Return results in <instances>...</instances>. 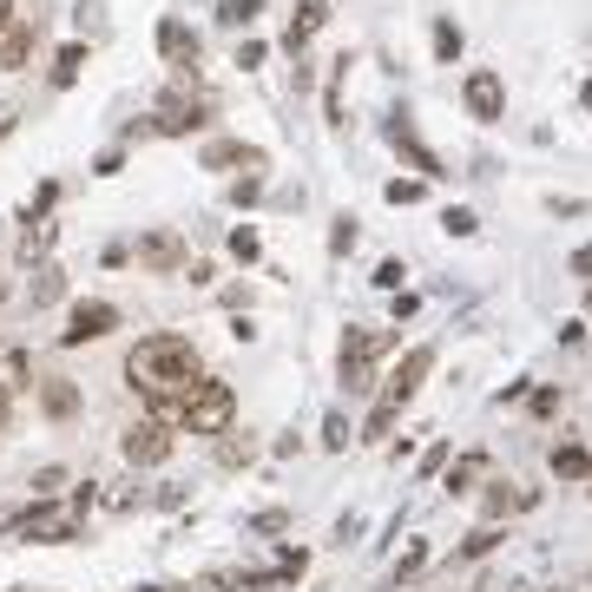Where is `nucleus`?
Instances as JSON below:
<instances>
[{"label": "nucleus", "mask_w": 592, "mask_h": 592, "mask_svg": "<svg viewBox=\"0 0 592 592\" xmlns=\"http://www.w3.org/2000/svg\"><path fill=\"white\" fill-rule=\"evenodd\" d=\"M198 375H205V356H198V343L178 336V329H151V336H139V343L126 349V382H132V395L151 402V415H165Z\"/></svg>", "instance_id": "f257e3e1"}, {"label": "nucleus", "mask_w": 592, "mask_h": 592, "mask_svg": "<svg viewBox=\"0 0 592 592\" xmlns=\"http://www.w3.org/2000/svg\"><path fill=\"white\" fill-rule=\"evenodd\" d=\"M158 422H171V428H185V435H205V442H218L230 435V422H237V388L218 382V375H198Z\"/></svg>", "instance_id": "f03ea898"}, {"label": "nucleus", "mask_w": 592, "mask_h": 592, "mask_svg": "<svg viewBox=\"0 0 592 592\" xmlns=\"http://www.w3.org/2000/svg\"><path fill=\"white\" fill-rule=\"evenodd\" d=\"M205 126H211V99H205L198 86H171L146 119V132H158V139H191V132H205Z\"/></svg>", "instance_id": "7ed1b4c3"}, {"label": "nucleus", "mask_w": 592, "mask_h": 592, "mask_svg": "<svg viewBox=\"0 0 592 592\" xmlns=\"http://www.w3.org/2000/svg\"><path fill=\"white\" fill-rule=\"evenodd\" d=\"M395 349V329H349L343 336V356H336V375L349 395H369L375 388V363Z\"/></svg>", "instance_id": "20e7f679"}, {"label": "nucleus", "mask_w": 592, "mask_h": 592, "mask_svg": "<svg viewBox=\"0 0 592 592\" xmlns=\"http://www.w3.org/2000/svg\"><path fill=\"white\" fill-rule=\"evenodd\" d=\"M158 60L171 67L178 86H198V60H205V40L185 27V20H158Z\"/></svg>", "instance_id": "39448f33"}, {"label": "nucleus", "mask_w": 592, "mask_h": 592, "mask_svg": "<svg viewBox=\"0 0 592 592\" xmlns=\"http://www.w3.org/2000/svg\"><path fill=\"white\" fill-rule=\"evenodd\" d=\"M13 533L47 540V546H67V540H79V514L73 507H60V501H27L20 520H13Z\"/></svg>", "instance_id": "423d86ee"}, {"label": "nucleus", "mask_w": 592, "mask_h": 592, "mask_svg": "<svg viewBox=\"0 0 592 592\" xmlns=\"http://www.w3.org/2000/svg\"><path fill=\"white\" fill-rule=\"evenodd\" d=\"M119 329V303H106V296H79L73 309H67V329H60V343L79 349V343H106Z\"/></svg>", "instance_id": "0eeeda50"}, {"label": "nucleus", "mask_w": 592, "mask_h": 592, "mask_svg": "<svg viewBox=\"0 0 592 592\" xmlns=\"http://www.w3.org/2000/svg\"><path fill=\"white\" fill-rule=\"evenodd\" d=\"M171 447H178V435H171V422H158V415L132 422V428L119 435V454H126L132 467H158V461H171Z\"/></svg>", "instance_id": "6e6552de"}, {"label": "nucleus", "mask_w": 592, "mask_h": 592, "mask_svg": "<svg viewBox=\"0 0 592 592\" xmlns=\"http://www.w3.org/2000/svg\"><path fill=\"white\" fill-rule=\"evenodd\" d=\"M132 257H139V270H151V277H178V270L191 264V250H185V230H171V224L146 230Z\"/></svg>", "instance_id": "1a4fd4ad"}, {"label": "nucleus", "mask_w": 592, "mask_h": 592, "mask_svg": "<svg viewBox=\"0 0 592 592\" xmlns=\"http://www.w3.org/2000/svg\"><path fill=\"white\" fill-rule=\"evenodd\" d=\"M461 106H467V119H481V126L507 119V79L494 73V67L467 73V86H461Z\"/></svg>", "instance_id": "9d476101"}, {"label": "nucleus", "mask_w": 592, "mask_h": 592, "mask_svg": "<svg viewBox=\"0 0 592 592\" xmlns=\"http://www.w3.org/2000/svg\"><path fill=\"white\" fill-rule=\"evenodd\" d=\"M428 369H435V349H428V343H415V349L402 356V369L388 375V388H382V402H388V408H408V402L422 395V382H428Z\"/></svg>", "instance_id": "9b49d317"}, {"label": "nucleus", "mask_w": 592, "mask_h": 592, "mask_svg": "<svg viewBox=\"0 0 592 592\" xmlns=\"http://www.w3.org/2000/svg\"><path fill=\"white\" fill-rule=\"evenodd\" d=\"M33 395H40V415H47V422H60V428L79 422V408H86L73 375H40V382H33Z\"/></svg>", "instance_id": "f8f14e48"}, {"label": "nucleus", "mask_w": 592, "mask_h": 592, "mask_svg": "<svg viewBox=\"0 0 592 592\" xmlns=\"http://www.w3.org/2000/svg\"><path fill=\"white\" fill-rule=\"evenodd\" d=\"M40 375H33V356L20 349V343H0V395L13 402V395H27Z\"/></svg>", "instance_id": "ddd939ff"}, {"label": "nucleus", "mask_w": 592, "mask_h": 592, "mask_svg": "<svg viewBox=\"0 0 592 592\" xmlns=\"http://www.w3.org/2000/svg\"><path fill=\"white\" fill-rule=\"evenodd\" d=\"M323 27H329V0H296L290 33H284V47H290V53H303V47H309V40L323 33Z\"/></svg>", "instance_id": "4468645a"}, {"label": "nucleus", "mask_w": 592, "mask_h": 592, "mask_svg": "<svg viewBox=\"0 0 592 592\" xmlns=\"http://www.w3.org/2000/svg\"><path fill=\"white\" fill-rule=\"evenodd\" d=\"M198 165H205V171H230V165H250V171H264V151L244 146V139H211V146L198 151Z\"/></svg>", "instance_id": "2eb2a0df"}, {"label": "nucleus", "mask_w": 592, "mask_h": 592, "mask_svg": "<svg viewBox=\"0 0 592 592\" xmlns=\"http://www.w3.org/2000/svg\"><path fill=\"white\" fill-rule=\"evenodd\" d=\"M33 20H13L7 33H0V73H27V60H33Z\"/></svg>", "instance_id": "dca6fc26"}, {"label": "nucleus", "mask_w": 592, "mask_h": 592, "mask_svg": "<svg viewBox=\"0 0 592 592\" xmlns=\"http://www.w3.org/2000/svg\"><path fill=\"white\" fill-rule=\"evenodd\" d=\"M388 139H395V151H402V158H408L422 178H442V158H435V151H428L422 139H415V132H408V119H395V126H388Z\"/></svg>", "instance_id": "f3484780"}, {"label": "nucleus", "mask_w": 592, "mask_h": 592, "mask_svg": "<svg viewBox=\"0 0 592 592\" xmlns=\"http://www.w3.org/2000/svg\"><path fill=\"white\" fill-rule=\"evenodd\" d=\"M553 474H560V481H592V454L580 442H560L553 447Z\"/></svg>", "instance_id": "a211bd4d"}, {"label": "nucleus", "mask_w": 592, "mask_h": 592, "mask_svg": "<svg viewBox=\"0 0 592 592\" xmlns=\"http://www.w3.org/2000/svg\"><path fill=\"white\" fill-rule=\"evenodd\" d=\"M79 67H86V40H67V47L53 53V67H47V79H53V86L67 92V86L79 79Z\"/></svg>", "instance_id": "6ab92c4d"}, {"label": "nucleus", "mask_w": 592, "mask_h": 592, "mask_svg": "<svg viewBox=\"0 0 592 592\" xmlns=\"http://www.w3.org/2000/svg\"><path fill=\"white\" fill-rule=\"evenodd\" d=\"M53 237H60V224H53V218L27 224V230H20V257H27V264H33V257H47V250H53Z\"/></svg>", "instance_id": "aec40b11"}, {"label": "nucleus", "mask_w": 592, "mask_h": 592, "mask_svg": "<svg viewBox=\"0 0 592 592\" xmlns=\"http://www.w3.org/2000/svg\"><path fill=\"white\" fill-rule=\"evenodd\" d=\"M60 296H67V270L60 264H40L33 270V303H60Z\"/></svg>", "instance_id": "412c9836"}, {"label": "nucleus", "mask_w": 592, "mask_h": 592, "mask_svg": "<svg viewBox=\"0 0 592 592\" xmlns=\"http://www.w3.org/2000/svg\"><path fill=\"white\" fill-rule=\"evenodd\" d=\"M435 60H442V67L461 60V27H454V20H435Z\"/></svg>", "instance_id": "4be33fe9"}, {"label": "nucleus", "mask_w": 592, "mask_h": 592, "mask_svg": "<svg viewBox=\"0 0 592 592\" xmlns=\"http://www.w3.org/2000/svg\"><path fill=\"white\" fill-rule=\"evenodd\" d=\"M230 257H237V264H257V257H264V244H257V230H250V224H237V230H230Z\"/></svg>", "instance_id": "5701e85b"}, {"label": "nucleus", "mask_w": 592, "mask_h": 592, "mask_svg": "<svg viewBox=\"0 0 592 592\" xmlns=\"http://www.w3.org/2000/svg\"><path fill=\"white\" fill-rule=\"evenodd\" d=\"M67 494V467H40L33 474V501H60Z\"/></svg>", "instance_id": "b1692460"}, {"label": "nucleus", "mask_w": 592, "mask_h": 592, "mask_svg": "<svg viewBox=\"0 0 592 592\" xmlns=\"http://www.w3.org/2000/svg\"><path fill=\"white\" fill-rule=\"evenodd\" d=\"M257 13H264V0H224V7H218V20H224V27H250Z\"/></svg>", "instance_id": "393cba45"}, {"label": "nucleus", "mask_w": 592, "mask_h": 592, "mask_svg": "<svg viewBox=\"0 0 592 592\" xmlns=\"http://www.w3.org/2000/svg\"><path fill=\"white\" fill-rule=\"evenodd\" d=\"M422 191H428V178H395L388 185V205H422Z\"/></svg>", "instance_id": "a878e982"}, {"label": "nucleus", "mask_w": 592, "mask_h": 592, "mask_svg": "<svg viewBox=\"0 0 592 592\" xmlns=\"http://www.w3.org/2000/svg\"><path fill=\"white\" fill-rule=\"evenodd\" d=\"M487 546H501V526H494V520H487V526H474V533H467V546H461V553H467V560H481V553H487Z\"/></svg>", "instance_id": "bb28decb"}, {"label": "nucleus", "mask_w": 592, "mask_h": 592, "mask_svg": "<svg viewBox=\"0 0 592 592\" xmlns=\"http://www.w3.org/2000/svg\"><path fill=\"white\" fill-rule=\"evenodd\" d=\"M447 237H474V230H481V218H474V211H467V205H447Z\"/></svg>", "instance_id": "cd10ccee"}, {"label": "nucleus", "mask_w": 592, "mask_h": 592, "mask_svg": "<svg viewBox=\"0 0 592 592\" xmlns=\"http://www.w3.org/2000/svg\"><path fill=\"white\" fill-rule=\"evenodd\" d=\"M356 250V218H336V230H329V257H349Z\"/></svg>", "instance_id": "c85d7f7f"}, {"label": "nucleus", "mask_w": 592, "mask_h": 592, "mask_svg": "<svg viewBox=\"0 0 592 592\" xmlns=\"http://www.w3.org/2000/svg\"><path fill=\"white\" fill-rule=\"evenodd\" d=\"M395 415H402V408H388V402H375V415H369V428H363V442H382V435L395 428Z\"/></svg>", "instance_id": "c756f323"}, {"label": "nucleus", "mask_w": 592, "mask_h": 592, "mask_svg": "<svg viewBox=\"0 0 592 592\" xmlns=\"http://www.w3.org/2000/svg\"><path fill=\"white\" fill-rule=\"evenodd\" d=\"M53 198H60V185L47 178V185L33 191V205H27V224H40V218H47V211H53Z\"/></svg>", "instance_id": "7c9ffc66"}, {"label": "nucleus", "mask_w": 592, "mask_h": 592, "mask_svg": "<svg viewBox=\"0 0 592 592\" xmlns=\"http://www.w3.org/2000/svg\"><path fill=\"white\" fill-rule=\"evenodd\" d=\"M264 53H270L264 40H237V67H244V73H257V67H264Z\"/></svg>", "instance_id": "2f4dec72"}, {"label": "nucleus", "mask_w": 592, "mask_h": 592, "mask_svg": "<svg viewBox=\"0 0 592 592\" xmlns=\"http://www.w3.org/2000/svg\"><path fill=\"white\" fill-rule=\"evenodd\" d=\"M257 198H264V178H237V185H230V205H237V211L257 205Z\"/></svg>", "instance_id": "473e14b6"}, {"label": "nucleus", "mask_w": 592, "mask_h": 592, "mask_svg": "<svg viewBox=\"0 0 592 592\" xmlns=\"http://www.w3.org/2000/svg\"><path fill=\"white\" fill-rule=\"evenodd\" d=\"M474 474H481V454H467V461L447 474V494H467V481H474Z\"/></svg>", "instance_id": "72a5a7b5"}, {"label": "nucleus", "mask_w": 592, "mask_h": 592, "mask_svg": "<svg viewBox=\"0 0 592 592\" xmlns=\"http://www.w3.org/2000/svg\"><path fill=\"white\" fill-rule=\"evenodd\" d=\"M92 171H99V178H112V171H126V146L99 151V158H92Z\"/></svg>", "instance_id": "f704fd0d"}, {"label": "nucleus", "mask_w": 592, "mask_h": 592, "mask_svg": "<svg viewBox=\"0 0 592 592\" xmlns=\"http://www.w3.org/2000/svg\"><path fill=\"white\" fill-rule=\"evenodd\" d=\"M323 447H349V422H343V415L323 422Z\"/></svg>", "instance_id": "c9c22d12"}, {"label": "nucleus", "mask_w": 592, "mask_h": 592, "mask_svg": "<svg viewBox=\"0 0 592 592\" xmlns=\"http://www.w3.org/2000/svg\"><path fill=\"white\" fill-rule=\"evenodd\" d=\"M422 566H428V546H422V540H415V546H408V553H402V566H395V573H402V580H408V573H422Z\"/></svg>", "instance_id": "e433bc0d"}, {"label": "nucleus", "mask_w": 592, "mask_h": 592, "mask_svg": "<svg viewBox=\"0 0 592 592\" xmlns=\"http://www.w3.org/2000/svg\"><path fill=\"white\" fill-rule=\"evenodd\" d=\"M284 526H290V520L277 514V507H270V514H257V520H250V533H284Z\"/></svg>", "instance_id": "4c0bfd02"}, {"label": "nucleus", "mask_w": 592, "mask_h": 592, "mask_svg": "<svg viewBox=\"0 0 592 592\" xmlns=\"http://www.w3.org/2000/svg\"><path fill=\"white\" fill-rule=\"evenodd\" d=\"M218 461H224V467H237V461H250V442H224V447H218Z\"/></svg>", "instance_id": "58836bf2"}, {"label": "nucleus", "mask_w": 592, "mask_h": 592, "mask_svg": "<svg viewBox=\"0 0 592 592\" xmlns=\"http://www.w3.org/2000/svg\"><path fill=\"white\" fill-rule=\"evenodd\" d=\"M573 277H592V244H580V250H573Z\"/></svg>", "instance_id": "ea45409f"}, {"label": "nucleus", "mask_w": 592, "mask_h": 592, "mask_svg": "<svg viewBox=\"0 0 592 592\" xmlns=\"http://www.w3.org/2000/svg\"><path fill=\"white\" fill-rule=\"evenodd\" d=\"M13 20H20V13H13V0H0V33H7Z\"/></svg>", "instance_id": "a19ab883"}, {"label": "nucleus", "mask_w": 592, "mask_h": 592, "mask_svg": "<svg viewBox=\"0 0 592 592\" xmlns=\"http://www.w3.org/2000/svg\"><path fill=\"white\" fill-rule=\"evenodd\" d=\"M7 422H13V402H7V395H0V435H7Z\"/></svg>", "instance_id": "79ce46f5"}, {"label": "nucleus", "mask_w": 592, "mask_h": 592, "mask_svg": "<svg viewBox=\"0 0 592 592\" xmlns=\"http://www.w3.org/2000/svg\"><path fill=\"white\" fill-rule=\"evenodd\" d=\"M7 132H13V119H7V112H0V139H7Z\"/></svg>", "instance_id": "37998d69"}, {"label": "nucleus", "mask_w": 592, "mask_h": 592, "mask_svg": "<svg viewBox=\"0 0 592 592\" xmlns=\"http://www.w3.org/2000/svg\"><path fill=\"white\" fill-rule=\"evenodd\" d=\"M586 106H592V86H586Z\"/></svg>", "instance_id": "c03bdc74"}, {"label": "nucleus", "mask_w": 592, "mask_h": 592, "mask_svg": "<svg viewBox=\"0 0 592 592\" xmlns=\"http://www.w3.org/2000/svg\"><path fill=\"white\" fill-rule=\"evenodd\" d=\"M0 303H7V290H0Z\"/></svg>", "instance_id": "a18cd8bd"}]
</instances>
